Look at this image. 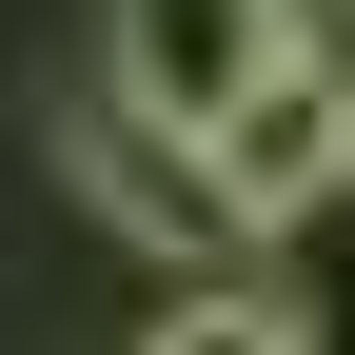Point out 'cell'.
<instances>
[{
  "label": "cell",
  "mask_w": 355,
  "mask_h": 355,
  "mask_svg": "<svg viewBox=\"0 0 355 355\" xmlns=\"http://www.w3.org/2000/svg\"><path fill=\"white\" fill-rule=\"evenodd\" d=\"M277 40H296V0H99V79L158 119H217Z\"/></svg>",
  "instance_id": "3"
},
{
  "label": "cell",
  "mask_w": 355,
  "mask_h": 355,
  "mask_svg": "<svg viewBox=\"0 0 355 355\" xmlns=\"http://www.w3.org/2000/svg\"><path fill=\"white\" fill-rule=\"evenodd\" d=\"M316 20V0H296ZM316 60H336V198H355V20H316Z\"/></svg>",
  "instance_id": "5"
},
{
  "label": "cell",
  "mask_w": 355,
  "mask_h": 355,
  "mask_svg": "<svg viewBox=\"0 0 355 355\" xmlns=\"http://www.w3.org/2000/svg\"><path fill=\"white\" fill-rule=\"evenodd\" d=\"M79 198L119 217L139 257H178V277H217L237 257V198H217V158H198V119H158V99H79Z\"/></svg>",
  "instance_id": "2"
},
{
  "label": "cell",
  "mask_w": 355,
  "mask_h": 355,
  "mask_svg": "<svg viewBox=\"0 0 355 355\" xmlns=\"http://www.w3.org/2000/svg\"><path fill=\"white\" fill-rule=\"evenodd\" d=\"M139 355H316V316H296L257 257H217V277H178V296H158V336H139Z\"/></svg>",
  "instance_id": "4"
},
{
  "label": "cell",
  "mask_w": 355,
  "mask_h": 355,
  "mask_svg": "<svg viewBox=\"0 0 355 355\" xmlns=\"http://www.w3.org/2000/svg\"><path fill=\"white\" fill-rule=\"evenodd\" d=\"M198 158H217V198H237V257H277V237H316V217H355V198H336V60H316V20H296L277 60L198 119Z\"/></svg>",
  "instance_id": "1"
}]
</instances>
